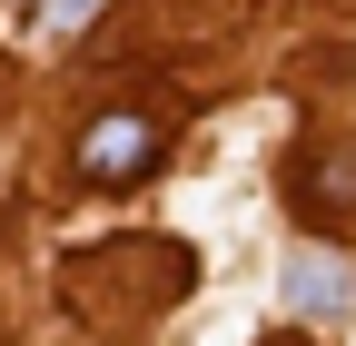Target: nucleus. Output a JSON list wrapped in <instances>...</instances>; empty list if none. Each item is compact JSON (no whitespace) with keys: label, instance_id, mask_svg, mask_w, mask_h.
<instances>
[{"label":"nucleus","instance_id":"nucleus-1","mask_svg":"<svg viewBox=\"0 0 356 346\" xmlns=\"http://www.w3.org/2000/svg\"><path fill=\"white\" fill-rule=\"evenodd\" d=\"M159 158H168V139H159V119H139V109H99L79 129V168L99 188H139Z\"/></svg>","mask_w":356,"mask_h":346},{"label":"nucleus","instance_id":"nucleus-2","mask_svg":"<svg viewBox=\"0 0 356 346\" xmlns=\"http://www.w3.org/2000/svg\"><path fill=\"white\" fill-rule=\"evenodd\" d=\"M277 287H287L297 317H346V307H356V267H346V257H327V247H287Z\"/></svg>","mask_w":356,"mask_h":346},{"label":"nucleus","instance_id":"nucleus-3","mask_svg":"<svg viewBox=\"0 0 356 346\" xmlns=\"http://www.w3.org/2000/svg\"><path fill=\"white\" fill-rule=\"evenodd\" d=\"M0 10H10V20H40V10H50V0H0Z\"/></svg>","mask_w":356,"mask_h":346},{"label":"nucleus","instance_id":"nucleus-4","mask_svg":"<svg viewBox=\"0 0 356 346\" xmlns=\"http://www.w3.org/2000/svg\"><path fill=\"white\" fill-rule=\"evenodd\" d=\"M60 10H70V20H79V10H89V0H60Z\"/></svg>","mask_w":356,"mask_h":346}]
</instances>
